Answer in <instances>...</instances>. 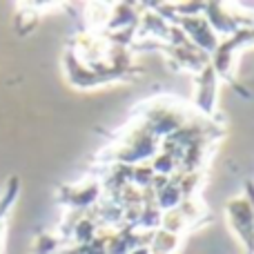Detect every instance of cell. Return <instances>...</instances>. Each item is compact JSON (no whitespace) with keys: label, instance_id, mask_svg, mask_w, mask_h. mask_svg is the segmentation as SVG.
<instances>
[{"label":"cell","instance_id":"6da1fadb","mask_svg":"<svg viewBox=\"0 0 254 254\" xmlns=\"http://www.w3.org/2000/svg\"><path fill=\"white\" fill-rule=\"evenodd\" d=\"M63 67L69 85L78 89H94L143 74V69L134 65V49L107 43L92 29H83L71 38Z\"/></svg>","mask_w":254,"mask_h":254},{"label":"cell","instance_id":"7a4b0ae2","mask_svg":"<svg viewBox=\"0 0 254 254\" xmlns=\"http://www.w3.org/2000/svg\"><path fill=\"white\" fill-rule=\"evenodd\" d=\"M248 45H254V27H243V29H239V31H234V34L221 38L219 45H216V49L210 56V65L214 67L219 80H225V83L232 85L241 96L250 98V92H248V89L237 80V76H234L237 54L241 52V49H246Z\"/></svg>","mask_w":254,"mask_h":254},{"label":"cell","instance_id":"3957f363","mask_svg":"<svg viewBox=\"0 0 254 254\" xmlns=\"http://www.w3.org/2000/svg\"><path fill=\"white\" fill-rule=\"evenodd\" d=\"M203 18L210 22L219 38H225L243 27H254V9H243L228 2H205Z\"/></svg>","mask_w":254,"mask_h":254},{"label":"cell","instance_id":"277c9868","mask_svg":"<svg viewBox=\"0 0 254 254\" xmlns=\"http://www.w3.org/2000/svg\"><path fill=\"white\" fill-rule=\"evenodd\" d=\"M207 221H212V214L207 212V207L198 201V196H192V198H185L174 210L163 212L158 230H165V232H170V234L183 237L188 230L198 228V225L207 223Z\"/></svg>","mask_w":254,"mask_h":254},{"label":"cell","instance_id":"5b68a950","mask_svg":"<svg viewBox=\"0 0 254 254\" xmlns=\"http://www.w3.org/2000/svg\"><path fill=\"white\" fill-rule=\"evenodd\" d=\"M219 85H221V80L210 63H207L198 74H194V107L198 110L201 116L214 121V123H221Z\"/></svg>","mask_w":254,"mask_h":254},{"label":"cell","instance_id":"8992f818","mask_svg":"<svg viewBox=\"0 0 254 254\" xmlns=\"http://www.w3.org/2000/svg\"><path fill=\"white\" fill-rule=\"evenodd\" d=\"M103 198V185L96 174L89 172L80 183L61 185L58 188V201L69 212H87Z\"/></svg>","mask_w":254,"mask_h":254},{"label":"cell","instance_id":"52a82bcc","mask_svg":"<svg viewBox=\"0 0 254 254\" xmlns=\"http://www.w3.org/2000/svg\"><path fill=\"white\" fill-rule=\"evenodd\" d=\"M225 219H228L232 232L241 241L243 250L248 254H254V212L246 194H237V196L228 198L225 203Z\"/></svg>","mask_w":254,"mask_h":254},{"label":"cell","instance_id":"ba28073f","mask_svg":"<svg viewBox=\"0 0 254 254\" xmlns=\"http://www.w3.org/2000/svg\"><path fill=\"white\" fill-rule=\"evenodd\" d=\"M167 22H172V25H176L181 31H183L185 36H188V40L194 45V47H198L201 52H205L207 56H212V52L216 49V45H219V36L214 34V29L210 27V22L201 16H172Z\"/></svg>","mask_w":254,"mask_h":254},{"label":"cell","instance_id":"9c48e42d","mask_svg":"<svg viewBox=\"0 0 254 254\" xmlns=\"http://www.w3.org/2000/svg\"><path fill=\"white\" fill-rule=\"evenodd\" d=\"M181 241H183V237L170 234L165 230H156L147 248H149V254H176L181 248Z\"/></svg>","mask_w":254,"mask_h":254},{"label":"cell","instance_id":"30bf717a","mask_svg":"<svg viewBox=\"0 0 254 254\" xmlns=\"http://www.w3.org/2000/svg\"><path fill=\"white\" fill-rule=\"evenodd\" d=\"M63 246H65V243H63V239L58 237V234L43 232L34 243V254H56Z\"/></svg>","mask_w":254,"mask_h":254},{"label":"cell","instance_id":"8fae6325","mask_svg":"<svg viewBox=\"0 0 254 254\" xmlns=\"http://www.w3.org/2000/svg\"><path fill=\"white\" fill-rule=\"evenodd\" d=\"M129 254H149V248H138V250H134Z\"/></svg>","mask_w":254,"mask_h":254}]
</instances>
